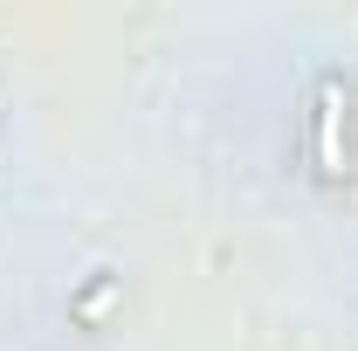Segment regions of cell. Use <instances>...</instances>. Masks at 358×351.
I'll use <instances>...</instances> for the list:
<instances>
[{"label":"cell","instance_id":"cell-1","mask_svg":"<svg viewBox=\"0 0 358 351\" xmlns=\"http://www.w3.org/2000/svg\"><path fill=\"white\" fill-rule=\"evenodd\" d=\"M345 152H338V89H324V173H338Z\"/></svg>","mask_w":358,"mask_h":351}]
</instances>
